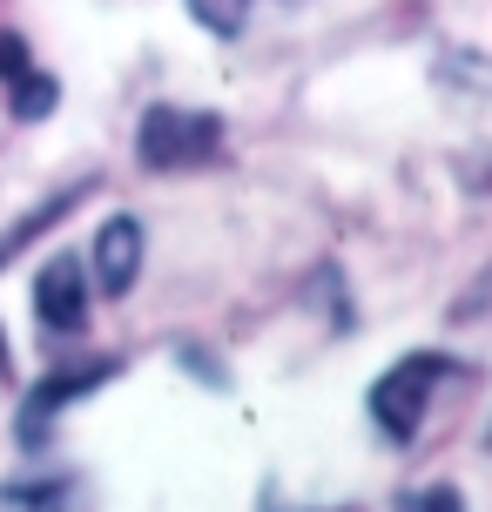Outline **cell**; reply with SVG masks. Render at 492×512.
<instances>
[{
  "instance_id": "4",
  "label": "cell",
  "mask_w": 492,
  "mask_h": 512,
  "mask_svg": "<svg viewBox=\"0 0 492 512\" xmlns=\"http://www.w3.org/2000/svg\"><path fill=\"white\" fill-rule=\"evenodd\" d=\"M34 317L54 337H81L88 331V277H81V256H48L41 277H34Z\"/></svg>"
},
{
  "instance_id": "5",
  "label": "cell",
  "mask_w": 492,
  "mask_h": 512,
  "mask_svg": "<svg viewBox=\"0 0 492 512\" xmlns=\"http://www.w3.org/2000/svg\"><path fill=\"white\" fill-rule=\"evenodd\" d=\"M142 277V223L135 216H108L95 236V290L102 297H129Z\"/></svg>"
},
{
  "instance_id": "8",
  "label": "cell",
  "mask_w": 492,
  "mask_h": 512,
  "mask_svg": "<svg viewBox=\"0 0 492 512\" xmlns=\"http://www.w3.org/2000/svg\"><path fill=\"white\" fill-rule=\"evenodd\" d=\"M54 75L48 68H27V75L7 81V108H14V122H41V115H54Z\"/></svg>"
},
{
  "instance_id": "7",
  "label": "cell",
  "mask_w": 492,
  "mask_h": 512,
  "mask_svg": "<svg viewBox=\"0 0 492 512\" xmlns=\"http://www.w3.org/2000/svg\"><path fill=\"white\" fill-rule=\"evenodd\" d=\"M75 479H21V486H0V512H81Z\"/></svg>"
},
{
  "instance_id": "6",
  "label": "cell",
  "mask_w": 492,
  "mask_h": 512,
  "mask_svg": "<svg viewBox=\"0 0 492 512\" xmlns=\"http://www.w3.org/2000/svg\"><path fill=\"white\" fill-rule=\"evenodd\" d=\"M81 196H88V182H68V189H61V196H48V203L34 209V216H21L14 230H0V263H14V256H21L41 230H54V223H61V216H68V209H75Z\"/></svg>"
},
{
  "instance_id": "1",
  "label": "cell",
  "mask_w": 492,
  "mask_h": 512,
  "mask_svg": "<svg viewBox=\"0 0 492 512\" xmlns=\"http://www.w3.org/2000/svg\"><path fill=\"white\" fill-rule=\"evenodd\" d=\"M135 155H142V169H203L223 155V115L156 102L135 128Z\"/></svg>"
},
{
  "instance_id": "11",
  "label": "cell",
  "mask_w": 492,
  "mask_h": 512,
  "mask_svg": "<svg viewBox=\"0 0 492 512\" xmlns=\"http://www.w3.org/2000/svg\"><path fill=\"white\" fill-rule=\"evenodd\" d=\"M27 68H34V61H27V41H21V34H7V27H0V81L27 75Z\"/></svg>"
},
{
  "instance_id": "10",
  "label": "cell",
  "mask_w": 492,
  "mask_h": 512,
  "mask_svg": "<svg viewBox=\"0 0 492 512\" xmlns=\"http://www.w3.org/2000/svg\"><path fill=\"white\" fill-rule=\"evenodd\" d=\"M398 512H466V506H459V492H452V486H425V492H412Z\"/></svg>"
},
{
  "instance_id": "3",
  "label": "cell",
  "mask_w": 492,
  "mask_h": 512,
  "mask_svg": "<svg viewBox=\"0 0 492 512\" xmlns=\"http://www.w3.org/2000/svg\"><path fill=\"white\" fill-rule=\"evenodd\" d=\"M115 371H122L115 358H81V364H68V371H48V378L27 391V405H21V425H14V432H21V445H27V452H41V445H48L54 411H68L75 398H88V391H95V384H108Z\"/></svg>"
},
{
  "instance_id": "9",
  "label": "cell",
  "mask_w": 492,
  "mask_h": 512,
  "mask_svg": "<svg viewBox=\"0 0 492 512\" xmlns=\"http://www.w3.org/2000/svg\"><path fill=\"white\" fill-rule=\"evenodd\" d=\"M189 14H196L209 34H236L243 14H250V0H189Z\"/></svg>"
},
{
  "instance_id": "2",
  "label": "cell",
  "mask_w": 492,
  "mask_h": 512,
  "mask_svg": "<svg viewBox=\"0 0 492 512\" xmlns=\"http://www.w3.org/2000/svg\"><path fill=\"white\" fill-rule=\"evenodd\" d=\"M452 378V358L445 351H412V358H398L385 378L371 384V418L391 432V445H412L418 425H425V411H432V391Z\"/></svg>"
}]
</instances>
